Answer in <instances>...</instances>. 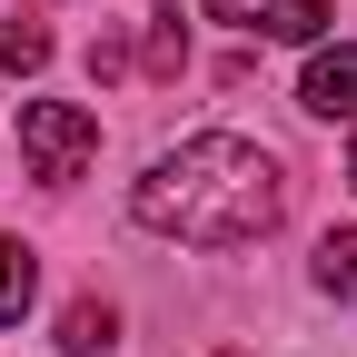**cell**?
I'll use <instances>...</instances> for the list:
<instances>
[{
    "mask_svg": "<svg viewBox=\"0 0 357 357\" xmlns=\"http://www.w3.org/2000/svg\"><path fill=\"white\" fill-rule=\"evenodd\" d=\"M288 208V178L258 139H229V129H199V139H178L149 159V178L129 189V218L178 248H248L278 229Z\"/></svg>",
    "mask_w": 357,
    "mask_h": 357,
    "instance_id": "cell-1",
    "label": "cell"
},
{
    "mask_svg": "<svg viewBox=\"0 0 357 357\" xmlns=\"http://www.w3.org/2000/svg\"><path fill=\"white\" fill-rule=\"evenodd\" d=\"M20 159H30V178L70 189V178L100 159V119H89L79 100H30L20 109Z\"/></svg>",
    "mask_w": 357,
    "mask_h": 357,
    "instance_id": "cell-2",
    "label": "cell"
},
{
    "mask_svg": "<svg viewBox=\"0 0 357 357\" xmlns=\"http://www.w3.org/2000/svg\"><path fill=\"white\" fill-rule=\"evenodd\" d=\"M199 10L258 40H328V0H199Z\"/></svg>",
    "mask_w": 357,
    "mask_h": 357,
    "instance_id": "cell-3",
    "label": "cell"
},
{
    "mask_svg": "<svg viewBox=\"0 0 357 357\" xmlns=\"http://www.w3.org/2000/svg\"><path fill=\"white\" fill-rule=\"evenodd\" d=\"M318 119H357V40H337V50L307 60V89H298Z\"/></svg>",
    "mask_w": 357,
    "mask_h": 357,
    "instance_id": "cell-4",
    "label": "cell"
},
{
    "mask_svg": "<svg viewBox=\"0 0 357 357\" xmlns=\"http://www.w3.org/2000/svg\"><path fill=\"white\" fill-rule=\"evenodd\" d=\"M139 60H149V79H178V70H189V20H178V10H149Z\"/></svg>",
    "mask_w": 357,
    "mask_h": 357,
    "instance_id": "cell-5",
    "label": "cell"
},
{
    "mask_svg": "<svg viewBox=\"0 0 357 357\" xmlns=\"http://www.w3.org/2000/svg\"><path fill=\"white\" fill-rule=\"evenodd\" d=\"M30 288H40V258L0 229V328H20V307H30Z\"/></svg>",
    "mask_w": 357,
    "mask_h": 357,
    "instance_id": "cell-6",
    "label": "cell"
},
{
    "mask_svg": "<svg viewBox=\"0 0 357 357\" xmlns=\"http://www.w3.org/2000/svg\"><path fill=\"white\" fill-rule=\"evenodd\" d=\"M307 278H318L328 298H347V307H357V229H328V238H318V268H307Z\"/></svg>",
    "mask_w": 357,
    "mask_h": 357,
    "instance_id": "cell-7",
    "label": "cell"
},
{
    "mask_svg": "<svg viewBox=\"0 0 357 357\" xmlns=\"http://www.w3.org/2000/svg\"><path fill=\"white\" fill-rule=\"evenodd\" d=\"M109 337H119V318H109V307H100V298H79V307H70V318H60V347H70V357H100Z\"/></svg>",
    "mask_w": 357,
    "mask_h": 357,
    "instance_id": "cell-8",
    "label": "cell"
},
{
    "mask_svg": "<svg viewBox=\"0 0 357 357\" xmlns=\"http://www.w3.org/2000/svg\"><path fill=\"white\" fill-rule=\"evenodd\" d=\"M40 60H50V30H40V20H10V30H0V70H40Z\"/></svg>",
    "mask_w": 357,
    "mask_h": 357,
    "instance_id": "cell-9",
    "label": "cell"
},
{
    "mask_svg": "<svg viewBox=\"0 0 357 357\" xmlns=\"http://www.w3.org/2000/svg\"><path fill=\"white\" fill-rule=\"evenodd\" d=\"M347 178H357V149H347Z\"/></svg>",
    "mask_w": 357,
    "mask_h": 357,
    "instance_id": "cell-10",
    "label": "cell"
}]
</instances>
